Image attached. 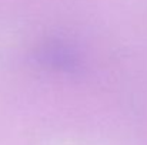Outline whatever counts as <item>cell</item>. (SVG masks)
Wrapping results in <instances>:
<instances>
[{"label":"cell","mask_w":147,"mask_h":145,"mask_svg":"<svg viewBox=\"0 0 147 145\" xmlns=\"http://www.w3.org/2000/svg\"><path fill=\"white\" fill-rule=\"evenodd\" d=\"M36 61L56 73L76 74L83 67V57L79 48L61 39H47L39 44L34 53Z\"/></svg>","instance_id":"1"}]
</instances>
